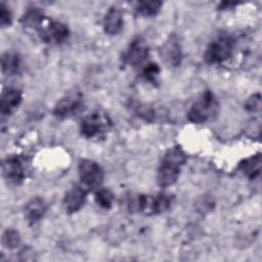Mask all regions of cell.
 Here are the masks:
<instances>
[{
  "label": "cell",
  "mask_w": 262,
  "mask_h": 262,
  "mask_svg": "<svg viewBox=\"0 0 262 262\" xmlns=\"http://www.w3.org/2000/svg\"><path fill=\"white\" fill-rule=\"evenodd\" d=\"M235 41L227 34L219 35L207 47L204 58L208 63H221L233 53Z\"/></svg>",
  "instance_id": "cell-4"
},
{
  "label": "cell",
  "mask_w": 262,
  "mask_h": 262,
  "mask_svg": "<svg viewBox=\"0 0 262 262\" xmlns=\"http://www.w3.org/2000/svg\"><path fill=\"white\" fill-rule=\"evenodd\" d=\"M160 55L163 61L170 68H177L181 64L182 50L178 38L171 35L161 46Z\"/></svg>",
  "instance_id": "cell-10"
},
{
  "label": "cell",
  "mask_w": 262,
  "mask_h": 262,
  "mask_svg": "<svg viewBox=\"0 0 262 262\" xmlns=\"http://www.w3.org/2000/svg\"><path fill=\"white\" fill-rule=\"evenodd\" d=\"M47 211L46 202L39 196L31 199L25 206V218L29 224L33 225L39 222L45 215Z\"/></svg>",
  "instance_id": "cell-14"
},
{
  "label": "cell",
  "mask_w": 262,
  "mask_h": 262,
  "mask_svg": "<svg viewBox=\"0 0 262 262\" xmlns=\"http://www.w3.org/2000/svg\"><path fill=\"white\" fill-rule=\"evenodd\" d=\"M115 195L108 188H99L95 192V202L103 209H111Z\"/></svg>",
  "instance_id": "cell-20"
},
{
  "label": "cell",
  "mask_w": 262,
  "mask_h": 262,
  "mask_svg": "<svg viewBox=\"0 0 262 262\" xmlns=\"http://www.w3.org/2000/svg\"><path fill=\"white\" fill-rule=\"evenodd\" d=\"M161 70L160 67L155 63V62H148L147 64H145L142 70H141V77L146 81L149 82L154 85H156V83L158 82V77L160 74Z\"/></svg>",
  "instance_id": "cell-22"
},
{
  "label": "cell",
  "mask_w": 262,
  "mask_h": 262,
  "mask_svg": "<svg viewBox=\"0 0 262 262\" xmlns=\"http://www.w3.org/2000/svg\"><path fill=\"white\" fill-rule=\"evenodd\" d=\"M124 26L122 12L117 7H111L103 18V30L105 34L115 36L118 35Z\"/></svg>",
  "instance_id": "cell-15"
},
{
  "label": "cell",
  "mask_w": 262,
  "mask_h": 262,
  "mask_svg": "<svg viewBox=\"0 0 262 262\" xmlns=\"http://www.w3.org/2000/svg\"><path fill=\"white\" fill-rule=\"evenodd\" d=\"M112 127V121L108 116L100 111L92 112L84 117L81 122V134L88 139L103 136Z\"/></svg>",
  "instance_id": "cell-5"
},
{
  "label": "cell",
  "mask_w": 262,
  "mask_h": 262,
  "mask_svg": "<svg viewBox=\"0 0 262 262\" xmlns=\"http://www.w3.org/2000/svg\"><path fill=\"white\" fill-rule=\"evenodd\" d=\"M20 21L27 28L39 30L45 21V15L41 9L37 7H31L24 13Z\"/></svg>",
  "instance_id": "cell-18"
},
{
  "label": "cell",
  "mask_w": 262,
  "mask_h": 262,
  "mask_svg": "<svg viewBox=\"0 0 262 262\" xmlns=\"http://www.w3.org/2000/svg\"><path fill=\"white\" fill-rule=\"evenodd\" d=\"M163 5L162 1H139L136 3L135 10L144 16H155L161 10Z\"/></svg>",
  "instance_id": "cell-19"
},
{
  "label": "cell",
  "mask_w": 262,
  "mask_h": 262,
  "mask_svg": "<svg viewBox=\"0 0 262 262\" xmlns=\"http://www.w3.org/2000/svg\"><path fill=\"white\" fill-rule=\"evenodd\" d=\"M186 162V155L180 146H173L167 150L158 169V183L161 187L173 185L179 175L181 167Z\"/></svg>",
  "instance_id": "cell-2"
},
{
  "label": "cell",
  "mask_w": 262,
  "mask_h": 262,
  "mask_svg": "<svg viewBox=\"0 0 262 262\" xmlns=\"http://www.w3.org/2000/svg\"><path fill=\"white\" fill-rule=\"evenodd\" d=\"M245 108L249 113H258L261 110V95L256 93L251 95L245 102Z\"/></svg>",
  "instance_id": "cell-23"
},
{
  "label": "cell",
  "mask_w": 262,
  "mask_h": 262,
  "mask_svg": "<svg viewBox=\"0 0 262 262\" xmlns=\"http://www.w3.org/2000/svg\"><path fill=\"white\" fill-rule=\"evenodd\" d=\"M87 198V190L81 185H74L70 188L63 198V206L69 214L78 212L85 204Z\"/></svg>",
  "instance_id": "cell-12"
},
{
  "label": "cell",
  "mask_w": 262,
  "mask_h": 262,
  "mask_svg": "<svg viewBox=\"0 0 262 262\" xmlns=\"http://www.w3.org/2000/svg\"><path fill=\"white\" fill-rule=\"evenodd\" d=\"M78 171L79 177L86 187L93 189L98 188L101 185L104 178V172L98 163L84 159L80 161Z\"/></svg>",
  "instance_id": "cell-7"
},
{
  "label": "cell",
  "mask_w": 262,
  "mask_h": 262,
  "mask_svg": "<svg viewBox=\"0 0 262 262\" xmlns=\"http://www.w3.org/2000/svg\"><path fill=\"white\" fill-rule=\"evenodd\" d=\"M148 54L149 48L145 40L141 37H136L130 42L126 52L123 55V59L125 63L131 67H138L146 60Z\"/></svg>",
  "instance_id": "cell-9"
},
{
  "label": "cell",
  "mask_w": 262,
  "mask_h": 262,
  "mask_svg": "<svg viewBox=\"0 0 262 262\" xmlns=\"http://www.w3.org/2000/svg\"><path fill=\"white\" fill-rule=\"evenodd\" d=\"M2 176L11 184H20L25 179V167L17 157H8L2 162Z\"/></svg>",
  "instance_id": "cell-11"
},
{
  "label": "cell",
  "mask_w": 262,
  "mask_h": 262,
  "mask_svg": "<svg viewBox=\"0 0 262 262\" xmlns=\"http://www.w3.org/2000/svg\"><path fill=\"white\" fill-rule=\"evenodd\" d=\"M38 31L43 42L49 44H61L70 36V30L66 24L52 19L47 21L45 19Z\"/></svg>",
  "instance_id": "cell-8"
},
{
  "label": "cell",
  "mask_w": 262,
  "mask_h": 262,
  "mask_svg": "<svg viewBox=\"0 0 262 262\" xmlns=\"http://www.w3.org/2000/svg\"><path fill=\"white\" fill-rule=\"evenodd\" d=\"M261 165H262V159L261 154L258 152L257 155H253L247 159L242 160L238 163V170L243 172L245 176H247L249 179H256L260 173H261Z\"/></svg>",
  "instance_id": "cell-16"
},
{
  "label": "cell",
  "mask_w": 262,
  "mask_h": 262,
  "mask_svg": "<svg viewBox=\"0 0 262 262\" xmlns=\"http://www.w3.org/2000/svg\"><path fill=\"white\" fill-rule=\"evenodd\" d=\"M173 203V195L166 192L156 194H131L127 198L126 204L131 212H140L151 216L166 212Z\"/></svg>",
  "instance_id": "cell-1"
},
{
  "label": "cell",
  "mask_w": 262,
  "mask_h": 262,
  "mask_svg": "<svg viewBox=\"0 0 262 262\" xmlns=\"http://www.w3.org/2000/svg\"><path fill=\"white\" fill-rule=\"evenodd\" d=\"M1 243L6 249H15L20 244L19 233L13 228H8L2 233Z\"/></svg>",
  "instance_id": "cell-21"
},
{
  "label": "cell",
  "mask_w": 262,
  "mask_h": 262,
  "mask_svg": "<svg viewBox=\"0 0 262 262\" xmlns=\"http://www.w3.org/2000/svg\"><path fill=\"white\" fill-rule=\"evenodd\" d=\"M219 111V102L210 90L204 92L187 112V119L193 124H203L213 119Z\"/></svg>",
  "instance_id": "cell-3"
},
{
  "label": "cell",
  "mask_w": 262,
  "mask_h": 262,
  "mask_svg": "<svg viewBox=\"0 0 262 262\" xmlns=\"http://www.w3.org/2000/svg\"><path fill=\"white\" fill-rule=\"evenodd\" d=\"M20 68V58L15 52H4L1 56V71L5 76L15 75Z\"/></svg>",
  "instance_id": "cell-17"
},
{
  "label": "cell",
  "mask_w": 262,
  "mask_h": 262,
  "mask_svg": "<svg viewBox=\"0 0 262 262\" xmlns=\"http://www.w3.org/2000/svg\"><path fill=\"white\" fill-rule=\"evenodd\" d=\"M12 21V15L9 8L5 5L4 2H1L0 4V24L1 27H8L11 25Z\"/></svg>",
  "instance_id": "cell-25"
},
{
  "label": "cell",
  "mask_w": 262,
  "mask_h": 262,
  "mask_svg": "<svg viewBox=\"0 0 262 262\" xmlns=\"http://www.w3.org/2000/svg\"><path fill=\"white\" fill-rule=\"evenodd\" d=\"M84 98L79 90H72L68 92L55 104L53 115L59 119H68L78 115L83 111Z\"/></svg>",
  "instance_id": "cell-6"
},
{
  "label": "cell",
  "mask_w": 262,
  "mask_h": 262,
  "mask_svg": "<svg viewBox=\"0 0 262 262\" xmlns=\"http://www.w3.org/2000/svg\"><path fill=\"white\" fill-rule=\"evenodd\" d=\"M215 202L211 196L208 195H202L198 201L195 208L201 212V213H207L210 212L211 210L214 209Z\"/></svg>",
  "instance_id": "cell-24"
},
{
  "label": "cell",
  "mask_w": 262,
  "mask_h": 262,
  "mask_svg": "<svg viewBox=\"0 0 262 262\" xmlns=\"http://www.w3.org/2000/svg\"><path fill=\"white\" fill-rule=\"evenodd\" d=\"M21 91L15 87H6L2 90L0 98V113L2 117L9 116L21 102Z\"/></svg>",
  "instance_id": "cell-13"
}]
</instances>
